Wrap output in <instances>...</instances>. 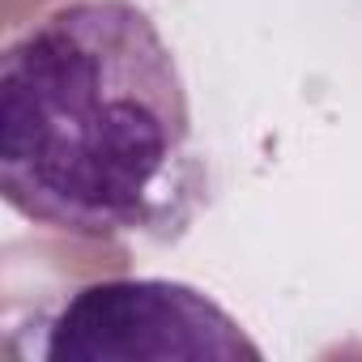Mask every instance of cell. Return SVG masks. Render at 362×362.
<instances>
[{"instance_id":"6da1fadb","label":"cell","mask_w":362,"mask_h":362,"mask_svg":"<svg viewBox=\"0 0 362 362\" xmlns=\"http://www.w3.org/2000/svg\"><path fill=\"white\" fill-rule=\"evenodd\" d=\"M0 192L90 243H170L209 205L188 81L136 0H69L5 47Z\"/></svg>"},{"instance_id":"7a4b0ae2","label":"cell","mask_w":362,"mask_h":362,"mask_svg":"<svg viewBox=\"0 0 362 362\" xmlns=\"http://www.w3.org/2000/svg\"><path fill=\"white\" fill-rule=\"evenodd\" d=\"M43 362H260V345L205 290L166 277L77 286L39 337Z\"/></svg>"}]
</instances>
